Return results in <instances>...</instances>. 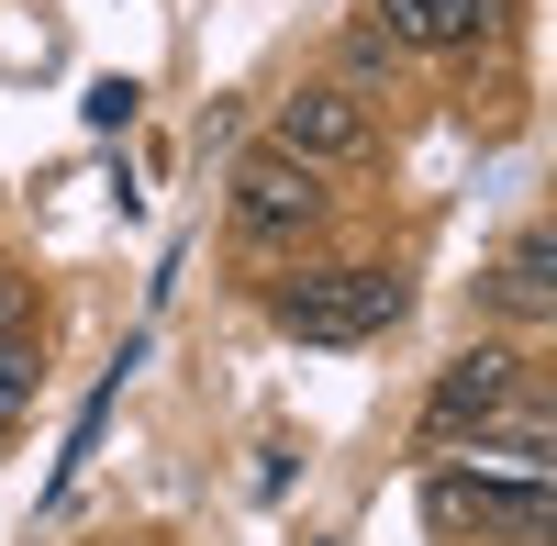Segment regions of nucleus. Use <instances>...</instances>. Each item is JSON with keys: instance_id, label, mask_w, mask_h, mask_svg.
Returning a JSON list of instances; mask_svg holds the SVG:
<instances>
[{"instance_id": "1a4fd4ad", "label": "nucleus", "mask_w": 557, "mask_h": 546, "mask_svg": "<svg viewBox=\"0 0 557 546\" xmlns=\"http://www.w3.org/2000/svg\"><path fill=\"white\" fill-rule=\"evenodd\" d=\"M89 123H134V78H101V89H89Z\"/></svg>"}, {"instance_id": "9d476101", "label": "nucleus", "mask_w": 557, "mask_h": 546, "mask_svg": "<svg viewBox=\"0 0 557 546\" xmlns=\"http://www.w3.org/2000/svg\"><path fill=\"white\" fill-rule=\"evenodd\" d=\"M23 324V280H12V268H0V335H12Z\"/></svg>"}, {"instance_id": "423d86ee", "label": "nucleus", "mask_w": 557, "mask_h": 546, "mask_svg": "<svg viewBox=\"0 0 557 546\" xmlns=\"http://www.w3.org/2000/svg\"><path fill=\"white\" fill-rule=\"evenodd\" d=\"M368 34L391 57H469L502 34V0H368Z\"/></svg>"}, {"instance_id": "f03ea898", "label": "nucleus", "mask_w": 557, "mask_h": 546, "mask_svg": "<svg viewBox=\"0 0 557 546\" xmlns=\"http://www.w3.org/2000/svg\"><path fill=\"white\" fill-rule=\"evenodd\" d=\"M223 223H235V246H257V257H301L323 223H335V190H323V167L257 146V157L235 167V201H223Z\"/></svg>"}, {"instance_id": "7ed1b4c3", "label": "nucleus", "mask_w": 557, "mask_h": 546, "mask_svg": "<svg viewBox=\"0 0 557 546\" xmlns=\"http://www.w3.org/2000/svg\"><path fill=\"white\" fill-rule=\"evenodd\" d=\"M424 524L435 535H513V546H535L546 535V480L535 469H435L424 480Z\"/></svg>"}, {"instance_id": "39448f33", "label": "nucleus", "mask_w": 557, "mask_h": 546, "mask_svg": "<svg viewBox=\"0 0 557 546\" xmlns=\"http://www.w3.org/2000/svg\"><path fill=\"white\" fill-rule=\"evenodd\" d=\"M268 146L301 157V167H346V157L380 146V112H368V89H346V78H301L290 101H278V123H268Z\"/></svg>"}, {"instance_id": "20e7f679", "label": "nucleus", "mask_w": 557, "mask_h": 546, "mask_svg": "<svg viewBox=\"0 0 557 546\" xmlns=\"http://www.w3.org/2000/svg\"><path fill=\"white\" fill-rule=\"evenodd\" d=\"M513 401H535V369L513 346H469V357H446L435 369V390H424V435L435 446H480Z\"/></svg>"}, {"instance_id": "6e6552de", "label": "nucleus", "mask_w": 557, "mask_h": 546, "mask_svg": "<svg viewBox=\"0 0 557 546\" xmlns=\"http://www.w3.org/2000/svg\"><path fill=\"white\" fill-rule=\"evenodd\" d=\"M34 390H45V335H34V324H12V335H0V435L34 413Z\"/></svg>"}, {"instance_id": "0eeeda50", "label": "nucleus", "mask_w": 557, "mask_h": 546, "mask_svg": "<svg viewBox=\"0 0 557 546\" xmlns=\"http://www.w3.org/2000/svg\"><path fill=\"white\" fill-rule=\"evenodd\" d=\"M480 301H491V312H513V324H546V312H557V280H546V223H524V235L480 268Z\"/></svg>"}, {"instance_id": "f257e3e1", "label": "nucleus", "mask_w": 557, "mask_h": 546, "mask_svg": "<svg viewBox=\"0 0 557 546\" xmlns=\"http://www.w3.org/2000/svg\"><path fill=\"white\" fill-rule=\"evenodd\" d=\"M412 312V280L401 268H290V280H268V324L278 335H301V346H368V335H391Z\"/></svg>"}]
</instances>
